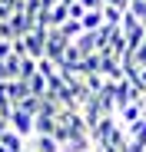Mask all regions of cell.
Instances as JSON below:
<instances>
[{
  "instance_id": "30bf717a",
  "label": "cell",
  "mask_w": 146,
  "mask_h": 152,
  "mask_svg": "<svg viewBox=\"0 0 146 152\" xmlns=\"http://www.w3.org/2000/svg\"><path fill=\"white\" fill-rule=\"evenodd\" d=\"M126 136H130L133 142H143V145H146V119H139V122L126 126Z\"/></svg>"
},
{
  "instance_id": "3957f363",
  "label": "cell",
  "mask_w": 146,
  "mask_h": 152,
  "mask_svg": "<svg viewBox=\"0 0 146 152\" xmlns=\"http://www.w3.org/2000/svg\"><path fill=\"white\" fill-rule=\"evenodd\" d=\"M116 119H119V126H123V129H126V126H133V122H139V119H146V113H143V103H133V106H126V109L119 113Z\"/></svg>"
},
{
  "instance_id": "7a4b0ae2",
  "label": "cell",
  "mask_w": 146,
  "mask_h": 152,
  "mask_svg": "<svg viewBox=\"0 0 146 152\" xmlns=\"http://www.w3.org/2000/svg\"><path fill=\"white\" fill-rule=\"evenodd\" d=\"M66 46H70V40H66L60 30H50V33H46V60H50V63H60L63 53H66Z\"/></svg>"
},
{
  "instance_id": "277c9868",
  "label": "cell",
  "mask_w": 146,
  "mask_h": 152,
  "mask_svg": "<svg viewBox=\"0 0 146 152\" xmlns=\"http://www.w3.org/2000/svg\"><path fill=\"white\" fill-rule=\"evenodd\" d=\"M33 152H63V145L53 136H33Z\"/></svg>"
},
{
  "instance_id": "e0dca14e",
  "label": "cell",
  "mask_w": 146,
  "mask_h": 152,
  "mask_svg": "<svg viewBox=\"0 0 146 152\" xmlns=\"http://www.w3.org/2000/svg\"><path fill=\"white\" fill-rule=\"evenodd\" d=\"M130 4H133V0H106V7H116L123 13H130Z\"/></svg>"
},
{
  "instance_id": "44dd1931",
  "label": "cell",
  "mask_w": 146,
  "mask_h": 152,
  "mask_svg": "<svg viewBox=\"0 0 146 152\" xmlns=\"http://www.w3.org/2000/svg\"><path fill=\"white\" fill-rule=\"evenodd\" d=\"M7 129H10V119H4V116H0V136H4Z\"/></svg>"
},
{
  "instance_id": "4fadbf2b",
  "label": "cell",
  "mask_w": 146,
  "mask_h": 152,
  "mask_svg": "<svg viewBox=\"0 0 146 152\" xmlns=\"http://www.w3.org/2000/svg\"><path fill=\"white\" fill-rule=\"evenodd\" d=\"M20 63H23V60L10 56V60H7V66H4V69H7V80H10V83H13V80H20Z\"/></svg>"
},
{
  "instance_id": "7c38bea8",
  "label": "cell",
  "mask_w": 146,
  "mask_h": 152,
  "mask_svg": "<svg viewBox=\"0 0 146 152\" xmlns=\"http://www.w3.org/2000/svg\"><path fill=\"white\" fill-rule=\"evenodd\" d=\"M130 13L143 23V27H146V0H133V4H130Z\"/></svg>"
},
{
  "instance_id": "2e32d148",
  "label": "cell",
  "mask_w": 146,
  "mask_h": 152,
  "mask_svg": "<svg viewBox=\"0 0 146 152\" xmlns=\"http://www.w3.org/2000/svg\"><path fill=\"white\" fill-rule=\"evenodd\" d=\"M13 56V50H10V43H4L0 40V66H7V60Z\"/></svg>"
},
{
  "instance_id": "9a60e30c",
  "label": "cell",
  "mask_w": 146,
  "mask_h": 152,
  "mask_svg": "<svg viewBox=\"0 0 146 152\" xmlns=\"http://www.w3.org/2000/svg\"><path fill=\"white\" fill-rule=\"evenodd\" d=\"M133 63H136L139 69H146V43H143V46L136 50V53H133Z\"/></svg>"
},
{
  "instance_id": "d6986e66",
  "label": "cell",
  "mask_w": 146,
  "mask_h": 152,
  "mask_svg": "<svg viewBox=\"0 0 146 152\" xmlns=\"http://www.w3.org/2000/svg\"><path fill=\"white\" fill-rule=\"evenodd\" d=\"M7 20H10V10H7L4 4H0V27H4V23H7Z\"/></svg>"
},
{
  "instance_id": "5b68a950",
  "label": "cell",
  "mask_w": 146,
  "mask_h": 152,
  "mask_svg": "<svg viewBox=\"0 0 146 152\" xmlns=\"http://www.w3.org/2000/svg\"><path fill=\"white\" fill-rule=\"evenodd\" d=\"M57 129H60V122L53 116H37V132L33 136H57Z\"/></svg>"
},
{
  "instance_id": "52a82bcc",
  "label": "cell",
  "mask_w": 146,
  "mask_h": 152,
  "mask_svg": "<svg viewBox=\"0 0 146 152\" xmlns=\"http://www.w3.org/2000/svg\"><path fill=\"white\" fill-rule=\"evenodd\" d=\"M77 46H80L83 60H86V56H93V53H100V43H96V33H83V37L77 40Z\"/></svg>"
},
{
  "instance_id": "8992f818",
  "label": "cell",
  "mask_w": 146,
  "mask_h": 152,
  "mask_svg": "<svg viewBox=\"0 0 146 152\" xmlns=\"http://www.w3.org/2000/svg\"><path fill=\"white\" fill-rule=\"evenodd\" d=\"M80 23H83V30H86V33H96V30L103 27V10H86Z\"/></svg>"
},
{
  "instance_id": "5bb4252c",
  "label": "cell",
  "mask_w": 146,
  "mask_h": 152,
  "mask_svg": "<svg viewBox=\"0 0 146 152\" xmlns=\"http://www.w3.org/2000/svg\"><path fill=\"white\" fill-rule=\"evenodd\" d=\"M37 69L46 76V80H50V76H57V63H50V60H40V63H37Z\"/></svg>"
},
{
  "instance_id": "ac0fdd59",
  "label": "cell",
  "mask_w": 146,
  "mask_h": 152,
  "mask_svg": "<svg viewBox=\"0 0 146 152\" xmlns=\"http://www.w3.org/2000/svg\"><path fill=\"white\" fill-rule=\"evenodd\" d=\"M83 13H86V10H83L80 4H73V7H70V20H83Z\"/></svg>"
},
{
  "instance_id": "8fae6325",
  "label": "cell",
  "mask_w": 146,
  "mask_h": 152,
  "mask_svg": "<svg viewBox=\"0 0 146 152\" xmlns=\"http://www.w3.org/2000/svg\"><path fill=\"white\" fill-rule=\"evenodd\" d=\"M40 99H43V96H27V99L20 103V109L30 113V116H37V113H40Z\"/></svg>"
},
{
  "instance_id": "ffe728a7",
  "label": "cell",
  "mask_w": 146,
  "mask_h": 152,
  "mask_svg": "<svg viewBox=\"0 0 146 152\" xmlns=\"http://www.w3.org/2000/svg\"><path fill=\"white\" fill-rule=\"evenodd\" d=\"M63 0H43V10H53V7H60Z\"/></svg>"
},
{
  "instance_id": "6da1fadb",
  "label": "cell",
  "mask_w": 146,
  "mask_h": 152,
  "mask_svg": "<svg viewBox=\"0 0 146 152\" xmlns=\"http://www.w3.org/2000/svg\"><path fill=\"white\" fill-rule=\"evenodd\" d=\"M10 129H13L20 139H33V132H37V116H30V113H23L20 106H13V113H10Z\"/></svg>"
},
{
  "instance_id": "ba28073f",
  "label": "cell",
  "mask_w": 146,
  "mask_h": 152,
  "mask_svg": "<svg viewBox=\"0 0 146 152\" xmlns=\"http://www.w3.org/2000/svg\"><path fill=\"white\" fill-rule=\"evenodd\" d=\"M0 145H4L7 152H23V139H20L13 129H7L4 136H0Z\"/></svg>"
},
{
  "instance_id": "9c48e42d",
  "label": "cell",
  "mask_w": 146,
  "mask_h": 152,
  "mask_svg": "<svg viewBox=\"0 0 146 152\" xmlns=\"http://www.w3.org/2000/svg\"><path fill=\"white\" fill-rule=\"evenodd\" d=\"M30 93L33 96H46V93H50V83H46V76L37 69V76H33V80H30Z\"/></svg>"
}]
</instances>
